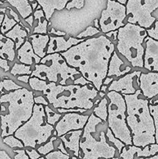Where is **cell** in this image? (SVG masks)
Returning a JSON list of instances; mask_svg holds the SVG:
<instances>
[{
	"mask_svg": "<svg viewBox=\"0 0 158 159\" xmlns=\"http://www.w3.org/2000/svg\"><path fill=\"white\" fill-rule=\"evenodd\" d=\"M4 2H7L12 7L15 8L23 20H25L33 13L32 6L28 0H6Z\"/></svg>",
	"mask_w": 158,
	"mask_h": 159,
	"instance_id": "484cf974",
	"label": "cell"
},
{
	"mask_svg": "<svg viewBox=\"0 0 158 159\" xmlns=\"http://www.w3.org/2000/svg\"><path fill=\"white\" fill-rule=\"evenodd\" d=\"M46 159H79L75 156L71 155H65L58 150H55L45 156Z\"/></svg>",
	"mask_w": 158,
	"mask_h": 159,
	"instance_id": "f35d334b",
	"label": "cell"
},
{
	"mask_svg": "<svg viewBox=\"0 0 158 159\" xmlns=\"http://www.w3.org/2000/svg\"><path fill=\"white\" fill-rule=\"evenodd\" d=\"M108 86H107V85H102V87H101L100 91L102 92V93H108Z\"/></svg>",
	"mask_w": 158,
	"mask_h": 159,
	"instance_id": "f5cc1de1",
	"label": "cell"
},
{
	"mask_svg": "<svg viewBox=\"0 0 158 159\" xmlns=\"http://www.w3.org/2000/svg\"><path fill=\"white\" fill-rule=\"evenodd\" d=\"M147 37L148 35L145 28L126 23L118 30L116 51L125 57L133 68H143V43Z\"/></svg>",
	"mask_w": 158,
	"mask_h": 159,
	"instance_id": "ba28073f",
	"label": "cell"
},
{
	"mask_svg": "<svg viewBox=\"0 0 158 159\" xmlns=\"http://www.w3.org/2000/svg\"><path fill=\"white\" fill-rule=\"evenodd\" d=\"M30 77L61 85L91 84L81 76L77 69L69 66L59 53L46 54L41 59L40 64L35 65Z\"/></svg>",
	"mask_w": 158,
	"mask_h": 159,
	"instance_id": "52a82bcc",
	"label": "cell"
},
{
	"mask_svg": "<svg viewBox=\"0 0 158 159\" xmlns=\"http://www.w3.org/2000/svg\"><path fill=\"white\" fill-rule=\"evenodd\" d=\"M5 36L14 42V43H15V51H16L25 43L26 39L29 37V34H28L27 31L25 30L23 26L17 23L11 30L6 33Z\"/></svg>",
	"mask_w": 158,
	"mask_h": 159,
	"instance_id": "cb8c5ba5",
	"label": "cell"
},
{
	"mask_svg": "<svg viewBox=\"0 0 158 159\" xmlns=\"http://www.w3.org/2000/svg\"><path fill=\"white\" fill-rule=\"evenodd\" d=\"M0 68H2L5 71H10V66H9L8 61L6 59H3L0 57Z\"/></svg>",
	"mask_w": 158,
	"mask_h": 159,
	"instance_id": "bcb514c9",
	"label": "cell"
},
{
	"mask_svg": "<svg viewBox=\"0 0 158 159\" xmlns=\"http://www.w3.org/2000/svg\"><path fill=\"white\" fill-rule=\"evenodd\" d=\"M50 36V35H49ZM85 39H77L76 37H68V40L64 37L50 36V40L46 48V54L63 53L68 51L71 48L84 41Z\"/></svg>",
	"mask_w": 158,
	"mask_h": 159,
	"instance_id": "ac0fdd59",
	"label": "cell"
},
{
	"mask_svg": "<svg viewBox=\"0 0 158 159\" xmlns=\"http://www.w3.org/2000/svg\"><path fill=\"white\" fill-rule=\"evenodd\" d=\"M126 16L125 5L114 0H107L106 8L102 10L99 19L101 32L105 34L111 31L118 30L125 26Z\"/></svg>",
	"mask_w": 158,
	"mask_h": 159,
	"instance_id": "8fae6325",
	"label": "cell"
},
{
	"mask_svg": "<svg viewBox=\"0 0 158 159\" xmlns=\"http://www.w3.org/2000/svg\"><path fill=\"white\" fill-rule=\"evenodd\" d=\"M4 4V2H0V5H3Z\"/></svg>",
	"mask_w": 158,
	"mask_h": 159,
	"instance_id": "91938a15",
	"label": "cell"
},
{
	"mask_svg": "<svg viewBox=\"0 0 158 159\" xmlns=\"http://www.w3.org/2000/svg\"><path fill=\"white\" fill-rule=\"evenodd\" d=\"M83 130H72L65 134L60 138L63 142L65 148L67 149L69 155L80 158V140L81 138Z\"/></svg>",
	"mask_w": 158,
	"mask_h": 159,
	"instance_id": "d6986e66",
	"label": "cell"
},
{
	"mask_svg": "<svg viewBox=\"0 0 158 159\" xmlns=\"http://www.w3.org/2000/svg\"><path fill=\"white\" fill-rule=\"evenodd\" d=\"M101 33L102 32H101L100 30L97 29V28H95L93 26H89L85 30H83L81 33L77 34L75 37L77 39H87L88 37H94L95 35L101 34Z\"/></svg>",
	"mask_w": 158,
	"mask_h": 159,
	"instance_id": "8d00e7d4",
	"label": "cell"
},
{
	"mask_svg": "<svg viewBox=\"0 0 158 159\" xmlns=\"http://www.w3.org/2000/svg\"><path fill=\"white\" fill-rule=\"evenodd\" d=\"M138 159H158V153L156 155H155L154 156L150 157V158H139Z\"/></svg>",
	"mask_w": 158,
	"mask_h": 159,
	"instance_id": "11a10c76",
	"label": "cell"
},
{
	"mask_svg": "<svg viewBox=\"0 0 158 159\" xmlns=\"http://www.w3.org/2000/svg\"><path fill=\"white\" fill-rule=\"evenodd\" d=\"M38 159H46V158H45L44 156H41L40 158H38Z\"/></svg>",
	"mask_w": 158,
	"mask_h": 159,
	"instance_id": "680465c9",
	"label": "cell"
},
{
	"mask_svg": "<svg viewBox=\"0 0 158 159\" xmlns=\"http://www.w3.org/2000/svg\"><path fill=\"white\" fill-rule=\"evenodd\" d=\"M16 56L15 43L0 32V57L8 61H13Z\"/></svg>",
	"mask_w": 158,
	"mask_h": 159,
	"instance_id": "603a6c76",
	"label": "cell"
},
{
	"mask_svg": "<svg viewBox=\"0 0 158 159\" xmlns=\"http://www.w3.org/2000/svg\"><path fill=\"white\" fill-rule=\"evenodd\" d=\"M32 67L29 65H24V64H19L15 63L13 66L10 69V74L13 76H20V75H25L32 74Z\"/></svg>",
	"mask_w": 158,
	"mask_h": 159,
	"instance_id": "f1b7e54d",
	"label": "cell"
},
{
	"mask_svg": "<svg viewBox=\"0 0 158 159\" xmlns=\"http://www.w3.org/2000/svg\"><path fill=\"white\" fill-rule=\"evenodd\" d=\"M24 149L29 159H38L41 157V155L37 152V149L30 148H27Z\"/></svg>",
	"mask_w": 158,
	"mask_h": 159,
	"instance_id": "b9f144b4",
	"label": "cell"
},
{
	"mask_svg": "<svg viewBox=\"0 0 158 159\" xmlns=\"http://www.w3.org/2000/svg\"><path fill=\"white\" fill-rule=\"evenodd\" d=\"M115 51L116 45L102 34L85 39L60 54L69 66L77 69L99 92Z\"/></svg>",
	"mask_w": 158,
	"mask_h": 159,
	"instance_id": "6da1fadb",
	"label": "cell"
},
{
	"mask_svg": "<svg viewBox=\"0 0 158 159\" xmlns=\"http://www.w3.org/2000/svg\"><path fill=\"white\" fill-rule=\"evenodd\" d=\"M144 43L143 68L150 72H158V41L147 37Z\"/></svg>",
	"mask_w": 158,
	"mask_h": 159,
	"instance_id": "9a60e30c",
	"label": "cell"
},
{
	"mask_svg": "<svg viewBox=\"0 0 158 159\" xmlns=\"http://www.w3.org/2000/svg\"><path fill=\"white\" fill-rule=\"evenodd\" d=\"M91 113H66L62 114V117L54 126L53 136L60 138L65 134L72 130H83L88 122Z\"/></svg>",
	"mask_w": 158,
	"mask_h": 159,
	"instance_id": "7c38bea8",
	"label": "cell"
},
{
	"mask_svg": "<svg viewBox=\"0 0 158 159\" xmlns=\"http://www.w3.org/2000/svg\"><path fill=\"white\" fill-rule=\"evenodd\" d=\"M33 91L23 87L0 96V130L1 137L14 135L28 121L33 111Z\"/></svg>",
	"mask_w": 158,
	"mask_h": 159,
	"instance_id": "3957f363",
	"label": "cell"
},
{
	"mask_svg": "<svg viewBox=\"0 0 158 159\" xmlns=\"http://www.w3.org/2000/svg\"><path fill=\"white\" fill-rule=\"evenodd\" d=\"M41 6L46 20L50 21L55 11H61L71 0H36Z\"/></svg>",
	"mask_w": 158,
	"mask_h": 159,
	"instance_id": "7402d4cb",
	"label": "cell"
},
{
	"mask_svg": "<svg viewBox=\"0 0 158 159\" xmlns=\"http://www.w3.org/2000/svg\"><path fill=\"white\" fill-rule=\"evenodd\" d=\"M137 1L150 14L158 9V0H137Z\"/></svg>",
	"mask_w": 158,
	"mask_h": 159,
	"instance_id": "74e56055",
	"label": "cell"
},
{
	"mask_svg": "<svg viewBox=\"0 0 158 159\" xmlns=\"http://www.w3.org/2000/svg\"><path fill=\"white\" fill-rule=\"evenodd\" d=\"M105 96H106V93H102V92H101V91H99V99H103L104 97H105Z\"/></svg>",
	"mask_w": 158,
	"mask_h": 159,
	"instance_id": "db71d44e",
	"label": "cell"
},
{
	"mask_svg": "<svg viewBox=\"0 0 158 159\" xmlns=\"http://www.w3.org/2000/svg\"><path fill=\"white\" fill-rule=\"evenodd\" d=\"M114 1L118 2L121 3V4H122V5H125V4H126V2L128 0H114Z\"/></svg>",
	"mask_w": 158,
	"mask_h": 159,
	"instance_id": "9f6ffc18",
	"label": "cell"
},
{
	"mask_svg": "<svg viewBox=\"0 0 158 159\" xmlns=\"http://www.w3.org/2000/svg\"><path fill=\"white\" fill-rule=\"evenodd\" d=\"M30 78L31 77L29 75H25L17 76L16 79L19 81V82H22L25 84H29V80Z\"/></svg>",
	"mask_w": 158,
	"mask_h": 159,
	"instance_id": "7dc6e473",
	"label": "cell"
},
{
	"mask_svg": "<svg viewBox=\"0 0 158 159\" xmlns=\"http://www.w3.org/2000/svg\"><path fill=\"white\" fill-rule=\"evenodd\" d=\"M108 104V127L125 145H133L131 132L126 123V104L122 94L111 91L106 93Z\"/></svg>",
	"mask_w": 158,
	"mask_h": 159,
	"instance_id": "30bf717a",
	"label": "cell"
},
{
	"mask_svg": "<svg viewBox=\"0 0 158 159\" xmlns=\"http://www.w3.org/2000/svg\"><path fill=\"white\" fill-rule=\"evenodd\" d=\"M142 71H133L122 77L113 80V82L108 85V92L114 91L124 95L134 94L139 86V78Z\"/></svg>",
	"mask_w": 158,
	"mask_h": 159,
	"instance_id": "4fadbf2b",
	"label": "cell"
},
{
	"mask_svg": "<svg viewBox=\"0 0 158 159\" xmlns=\"http://www.w3.org/2000/svg\"><path fill=\"white\" fill-rule=\"evenodd\" d=\"M54 127L46 122L44 107L35 104L31 117L14 134L23 142L24 148L37 149L49 141L53 136Z\"/></svg>",
	"mask_w": 158,
	"mask_h": 159,
	"instance_id": "9c48e42d",
	"label": "cell"
},
{
	"mask_svg": "<svg viewBox=\"0 0 158 159\" xmlns=\"http://www.w3.org/2000/svg\"><path fill=\"white\" fill-rule=\"evenodd\" d=\"M93 26H94L95 28H97V29L100 30V26H99V19H96V20H94V22H93Z\"/></svg>",
	"mask_w": 158,
	"mask_h": 159,
	"instance_id": "816d5d0a",
	"label": "cell"
},
{
	"mask_svg": "<svg viewBox=\"0 0 158 159\" xmlns=\"http://www.w3.org/2000/svg\"><path fill=\"white\" fill-rule=\"evenodd\" d=\"M105 136H106V138L107 140H108V142H109L112 145L114 146V147L118 150L119 153L120 154L122 148L125 146V144H124L123 142H122L119 139H118L117 138H116L115 135L113 134L112 132V130H110L108 127V129H107L106 132H105Z\"/></svg>",
	"mask_w": 158,
	"mask_h": 159,
	"instance_id": "d6a6232c",
	"label": "cell"
},
{
	"mask_svg": "<svg viewBox=\"0 0 158 159\" xmlns=\"http://www.w3.org/2000/svg\"><path fill=\"white\" fill-rule=\"evenodd\" d=\"M108 99L105 96L100 100V102L94 106L92 109V113L94 116L102 120L103 122L107 123L108 119Z\"/></svg>",
	"mask_w": 158,
	"mask_h": 159,
	"instance_id": "4316f807",
	"label": "cell"
},
{
	"mask_svg": "<svg viewBox=\"0 0 158 159\" xmlns=\"http://www.w3.org/2000/svg\"><path fill=\"white\" fill-rule=\"evenodd\" d=\"M6 0H0V2H6Z\"/></svg>",
	"mask_w": 158,
	"mask_h": 159,
	"instance_id": "94428289",
	"label": "cell"
},
{
	"mask_svg": "<svg viewBox=\"0 0 158 159\" xmlns=\"http://www.w3.org/2000/svg\"><path fill=\"white\" fill-rule=\"evenodd\" d=\"M126 104V123L131 132L133 145L145 148L156 144L154 121L150 114V101L140 89L134 94L124 95Z\"/></svg>",
	"mask_w": 158,
	"mask_h": 159,
	"instance_id": "277c9868",
	"label": "cell"
},
{
	"mask_svg": "<svg viewBox=\"0 0 158 159\" xmlns=\"http://www.w3.org/2000/svg\"><path fill=\"white\" fill-rule=\"evenodd\" d=\"M34 17L33 25L31 34H43L46 35L49 26V21L46 20L43 9H36L33 13Z\"/></svg>",
	"mask_w": 158,
	"mask_h": 159,
	"instance_id": "d4e9b609",
	"label": "cell"
},
{
	"mask_svg": "<svg viewBox=\"0 0 158 159\" xmlns=\"http://www.w3.org/2000/svg\"><path fill=\"white\" fill-rule=\"evenodd\" d=\"M28 85L33 91L41 92L53 110L83 109L89 111L99 97V91L91 84L61 85L31 77Z\"/></svg>",
	"mask_w": 158,
	"mask_h": 159,
	"instance_id": "7a4b0ae2",
	"label": "cell"
},
{
	"mask_svg": "<svg viewBox=\"0 0 158 159\" xmlns=\"http://www.w3.org/2000/svg\"><path fill=\"white\" fill-rule=\"evenodd\" d=\"M23 86L18 85L10 79H4L0 81V93L1 95L6 94L10 92L20 89Z\"/></svg>",
	"mask_w": 158,
	"mask_h": 159,
	"instance_id": "83f0119b",
	"label": "cell"
},
{
	"mask_svg": "<svg viewBox=\"0 0 158 159\" xmlns=\"http://www.w3.org/2000/svg\"><path fill=\"white\" fill-rule=\"evenodd\" d=\"M147 32L148 37L158 41V20L155 21L153 27H150V29L147 30Z\"/></svg>",
	"mask_w": 158,
	"mask_h": 159,
	"instance_id": "60d3db41",
	"label": "cell"
},
{
	"mask_svg": "<svg viewBox=\"0 0 158 159\" xmlns=\"http://www.w3.org/2000/svg\"><path fill=\"white\" fill-rule=\"evenodd\" d=\"M56 138H57V137L52 136L47 142L37 148V152L41 155V156L45 157L46 155L56 150L55 146H54V141L56 140Z\"/></svg>",
	"mask_w": 158,
	"mask_h": 159,
	"instance_id": "1f68e13d",
	"label": "cell"
},
{
	"mask_svg": "<svg viewBox=\"0 0 158 159\" xmlns=\"http://www.w3.org/2000/svg\"><path fill=\"white\" fill-rule=\"evenodd\" d=\"M132 69L133 67L129 63L128 61L121 56L117 51H115L108 63L107 76L119 79L131 72Z\"/></svg>",
	"mask_w": 158,
	"mask_h": 159,
	"instance_id": "2e32d148",
	"label": "cell"
},
{
	"mask_svg": "<svg viewBox=\"0 0 158 159\" xmlns=\"http://www.w3.org/2000/svg\"><path fill=\"white\" fill-rule=\"evenodd\" d=\"M158 103V99L155 101H150V104H156Z\"/></svg>",
	"mask_w": 158,
	"mask_h": 159,
	"instance_id": "6f0895ef",
	"label": "cell"
},
{
	"mask_svg": "<svg viewBox=\"0 0 158 159\" xmlns=\"http://www.w3.org/2000/svg\"><path fill=\"white\" fill-rule=\"evenodd\" d=\"M158 153V144H153L145 148L136 147L134 145H125L122 148L119 158L120 159H138L139 158H150Z\"/></svg>",
	"mask_w": 158,
	"mask_h": 159,
	"instance_id": "e0dca14e",
	"label": "cell"
},
{
	"mask_svg": "<svg viewBox=\"0 0 158 159\" xmlns=\"http://www.w3.org/2000/svg\"><path fill=\"white\" fill-rule=\"evenodd\" d=\"M24 21L26 22V23H27L28 26H29V28H30L31 30H32L33 27V22H34L33 15H30V16H28L27 18L25 19Z\"/></svg>",
	"mask_w": 158,
	"mask_h": 159,
	"instance_id": "c3c4849f",
	"label": "cell"
},
{
	"mask_svg": "<svg viewBox=\"0 0 158 159\" xmlns=\"http://www.w3.org/2000/svg\"><path fill=\"white\" fill-rule=\"evenodd\" d=\"M28 40L30 42L34 53L40 58H43L46 55V48L50 40L48 34H30L28 37Z\"/></svg>",
	"mask_w": 158,
	"mask_h": 159,
	"instance_id": "44dd1931",
	"label": "cell"
},
{
	"mask_svg": "<svg viewBox=\"0 0 158 159\" xmlns=\"http://www.w3.org/2000/svg\"><path fill=\"white\" fill-rule=\"evenodd\" d=\"M3 144H6L8 147L10 148H17V149H24V145L23 142L18 138H15L14 135H10V136L2 138Z\"/></svg>",
	"mask_w": 158,
	"mask_h": 159,
	"instance_id": "e575fe53",
	"label": "cell"
},
{
	"mask_svg": "<svg viewBox=\"0 0 158 159\" xmlns=\"http://www.w3.org/2000/svg\"><path fill=\"white\" fill-rule=\"evenodd\" d=\"M16 57L20 63L29 65L32 67V69H33L35 65L40 64L41 61V58L34 53L32 45L28 38L21 48L16 51Z\"/></svg>",
	"mask_w": 158,
	"mask_h": 159,
	"instance_id": "ffe728a7",
	"label": "cell"
},
{
	"mask_svg": "<svg viewBox=\"0 0 158 159\" xmlns=\"http://www.w3.org/2000/svg\"><path fill=\"white\" fill-rule=\"evenodd\" d=\"M34 103L38 104V105H43V107L46 106H49V102H48L47 99H46L44 96H36L34 97Z\"/></svg>",
	"mask_w": 158,
	"mask_h": 159,
	"instance_id": "7bdbcfd3",
	"label": "cell"
},
{
	"mask_svg": "<svg viewBox=\"0 0 158 159\" xmlns=\"http://www.w3.org/2000/svg\"><path fill=\"white\" fill-rule=\"evenodd\" d=\"M105 37L110 40V41L112 42L115 45L117 43V36H118V30H114L111 31V32H108L107 34H105Z\"/></svg>",
	"mask_w": 158,
	"mask_h": 159,
	"instance_id": "f6af8a7d",
	"label": "cell"
},
{
	"mask_svg": "<svg viewBox=\"0 0 158 159\" xmlns=\"http://www.w3.org/2000/svg\"><path fill=\"white\" fill-rule=\"evenodd\" d=\"M108 124L91 112L80 140L79 159H120L117 149L107 140Z\"/></svg>",
	"mask_w": 158,
	"mask_h": 159,
	"instance_id": "8992f818",
	"label": "cell"
},
{
	"mask_svg": "<svg viewBox=\"0 0 158 159\" xmlns=\"http://www.w3.org/2000/svg\"><path fill=\"white\" fill-rule=\"evenodd\" d=\"M6 7H1L0 8V27L2 26V23L3 19H4L5 13L6 12Z\"/></svg>",
	"mask_w": 158,
	"mask_h": 159,
	"instance_id": "681fc988",
	"label": "cell"
},
{
	"mask_svg": "<svg viewBox=\"0 0 158 159\" xmlns=\"http://www.w3.org/2000/svg\"><path fill=\"white\" fill-rule=\"evenodd\" d=\"M150 114L154 121L155 126V141L156 144H158V103L149 104Z\"/></svg>",
	"mask_w": 158,
	"mask_h": 159,
	"instance_id": "d590c367",
	"label": "cell"
},
{
	"mask_svg": "<svg viewBox=\"0 0 158 159\" xmlns=\"http://www.w3.org/2000/svg\"><path fill=\"white\" fill-rule=\"evenodd\" d=\"M85 0H71L66 5L65 9H67V10H71V9H75L79 10V9H81L85 6Z\"/></svg>",
	"mask_w": 158,
	"mask_h": 159,
	"instance_id": "ab89813d",
	"label": "cell"
},
{
	"mask_svg": "<svg viewBox=\"0 0 158 159\" xmlns=\"http://www.w3.org/2000/svg\"><path fill=\"white\" fill-rule=\"evenodd\" d=\"M13 159H29L25 149H13ZM0 159H12V158L5 150H0Z\"/></svg>",
	"mask_w": 158,
	"mask_h": 159,
	"instance_id": "836d02e7",
	"label": "cell"
},
{
	"mask_svg": "<svg viewBox=\"0 0 158 159\" xmlns=\"http://www.w3.org/2000/svg\"><path fill=\"white\" fill-rule=\"evenodd\" d=\"M7 9V8H6ZM17 24L16 21L12 18V16L10 17V15H9V12L8 9H6V12L5 13L4 19H3L2 23V26L0 27V32L5 35L7 32H9V30L12 29L15 25Z\"/></svg>",
	"mask_w": 158,
	"mask_h": 159,
	"instance_id": "4dcf8cb0",
	"label": "cell"
},
{
	"mask_svg": "<svg viewBox=\"0 0 158 159\" xmlns=\"http://www.w3.org/2000/svg\"><path fill=\"white\" fill-rule=\"evenodd\" d=\"M45 115H46V122L51 126H55L57 123L58 122L62 117L61 113H59L58 112L54 111L50 106L44 107Z\"/></svg>",
	"mask_w": 158,
	"mask_h": 159,
	"instance_id": "f546056e",
	"label": "cell"
},
{
	"mask_svg": "<svg viewBox=\"0 0 158 159\" xmlns=\"http://www.w3.org/2000/svg\"><path fill=\"white\" fill-rule=\"evenodd\" d=\"M47 34L50 36H56V37H64V36L67 35V34H65L64 32H63V31L56 30L50 26H48Z\"/></svg>",
	"mask_w": 158,
	"mask_h": 159,
	"instance_id": "ee69618b",
	"label": "cell"
},
{
	"mask_svg": "<svg viewBox=\"0 0 158 159\" xmlns=\"http://www.w3.org/2000/svg\"><path fill=\"white\" fill-rule=\"evenodd\" d=\"M139 88L143 96L151 100L158 95V72H141Z\"/></svg>",
	"mask_w": 158,
	"mask_h": 159,
	"instance_id": "5bb4252c",
	"label": "cell"
},
{
	"mask_svg": "<svg viewBox=\"0 0 158 159\" xmlns=\"http://www.w3.org/2000/svg\"><path fill=\"white\" fill-rule=\"evenodd\" d=\"M107 0H85L81 9H73L55 11L49 21V26L63 31L68 37H75L93 22L99 19L102 10L106 8Z\"/></svg>",
	"mask_w": 158,
	"mask_h": 159,
	"instance_id": "5b68a950",
	"label": "cell"
},
{
	"mask_svg": "<svg viewBox=\"0 0 158 159\" xmlns=\"http://www.w3.org/2000/svg\"><path fill=\"white\" fill-rule=\"evenodd\" d=\"M115 78L114 77H108V76H107L106 78H105V79H104V81H103V84H102V85H107V86H108V85H110V84L112 83V82H113V80H115Z\"/></svg>",
	"mask_w": 158,
	"mask_h": 159,
	"instance_id": "f907efd6",
	"label": "cell"
}]
</instances>
